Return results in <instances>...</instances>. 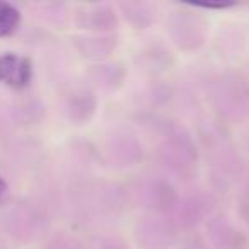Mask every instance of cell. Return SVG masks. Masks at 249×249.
Instances as JSON below:
<instances>
[{
	"label": "cell",
	"mask_w": 249,
	"mask_h": 249,
	"mask_svg": "<svg viewBox=\"0 0 249 249\" xmlns=\"http://www.w3.org/2000/svg\"><path fill=\"white\" fill-rule=\"evenodd\" d=\"M33 63L28 56L18 53H4L0 55V82L12 89H22L31 82Z\"/></svg>",
	"instance_id": "1"
},
{
	"label": "cell",
	"mask_w": 249,
	"mask_h": 249,
	"mask_svg": "<svg viewBox=\"0 0 249 249\" xmlns=\"http://www.w3.org/2000/svg\"><path fill=\"white\" fill-rule=\"evenodd\" d=\"M21 24V12L11 2L0 0V38H9Z\"/></svg>",
	"instance_id": "2"
},
{
	"label": "cell",
	"mask_w": 249,
	"mask_h": 249,
	"mask_svg": "<svg viewBox=\"0 0 249 249\" xmlns=\"http://www.w3.org/2000/svg\"><path fill=\"white\" fill-rule=\"evenodd\" d=\"M7 196H9V186L4 181V178L0 176V203H4Z\"/></svg>",
	"instance_id": "4"
},
{
	"label": "cell",
	"mask_w": 249,
	"mask_h": 249,
	"mask_svg": "<svg viewBox=\"0 0 249 249\" xmlns=\"http://www.w3.org/2000/svg\"><path fill=\"white\" fill-rule=\"evenodd\" d=\"M190 4L203 9H229L234 7L235 0H195V2H190Z\"/></svg>",
	"instance_id": "3"
}]
</instances>
